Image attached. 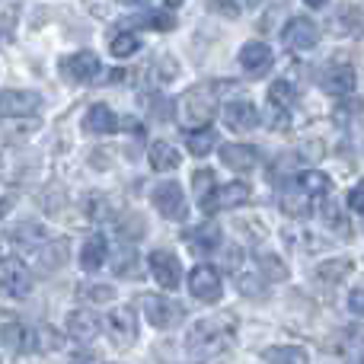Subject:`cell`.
Returning a JSON list of instances; mask_svg holds the SVG:
<instances>
[{
	"mask_svg": "<svg viewBox=\"0 0 364 364\" xmlns=\"http://www.w3.org/2000/svg\"><path fill=\"white\" fill-rule=\"evenodd\" d=\"M125 6H138V4H147V0H122Z\"/></svg>",
	"mask_w": 364,
	"mask_h": 364,
	"instance_id": "cell-43",
	"label": "cell"
},
{
	"mask_svg": "<svg viewBox=\"0 0 364 364\" xmlns=\"http://www.w3.org/2000/svg\"><path fill=\"white\" fill-rule=\"evenodd\" d=\"M23 346H26V329L6 314L4 316V348H6V355L23 352Z\"/></svg>",
	"mask_w": 364,
	"mask_h": 364,
	"instance_id": "cell-25",
	"label": "cell"
},
{
	"mask_svg": "<svg viewBox=\"0 0 364 364\" xmlns=\"http://www.w3.org/2000/svg\"><path fill=\"white\" fill-rule=\"evenodd\" d=\"M141 301H144V314H147V320H151V326H157V329L176 326L182 316H186V310H182L176 301H166V297L147 294V297H141Z\"/></svg>",
	"mask_w": 364,
	"mask_h": 364,
	"instance_id": "cell-7",
	"label": "cell"
},
{
	"mask_svg": "<svg viewBox=\"0 0 364 364\" xmlns=\"http://www.w3.org/2000/svg\"><path fill=\"white\" fill-rule=\"evenodd\" d=\"M100 70H102V64H100V58H96L93 51H77V55H68L61 61V74L68 77V80H74V83L96 80Z\"/></svg>",
	"mask_w": 364,
	"mask_h": 364,
	"instance_id": "cell-9",
	"label": "cell"
},
{
	"mask_svg": "<svg viewBox=\"0 0 364 364\" xmlns=\"http://www.w3.org/2000/svg\"><path fill=\"white\" fill-rule=\"evenodd\" d=\"M320 87H323V93H329V96H348L355 90V70H352V64H329L326 70H323V77H320Z\"/></svg>",
	"mask_w": 364,
	"mask_h": 364,
	"instance_id": "cell-13",
	"label": "cell"
},
{
	"mask_svg": "<svg viewBox=\"0 0 364 364\" xmlns=\"http://www.w3.org/2000/svg\"><path fill=\"white\" fill-rule=\"evenodd\" d=\"M211 10L218 13V16H227V19H237L240 10H237V0H214Z\"/></svg>",
	"mask_w": 364,
	"mask_h": 364,
	"instance_id": "cell-38",
	"label": "cell"
},
{
	"mask_svg": "<svg viewBox=\"0 0 364 364\" xmlns=\"http://www.w3.org/2000/svg\"><path fill=\"white\" fill-rule=\"evenodd\" d=\"M182 4V0H166V6H179Z\"/></svg>",
	"mask_w": 364,
	"mask_h": 364,
	"instance_id": "cell-44",
	"label": "cell"
},
{
	"mask_svg": "<svg viewBox=\"0 0 364 364\" xmlns=\"http://www.w3.org/2000/svg\"><path fill=\"white\" fill-rule=\"evenodd\" d=\"M115 128H119V119H115V112L109 106H102V102H96V106L87 109V115H83V132L87 134H112Z\"/></svg>",
	"mask_w": 364,
	"mask_h": 364,
	"instance_id": "cell-15",
	"label": "cell"
},
{
	"mask_svg": "<svg viewBox=\"0 0 364 364\" xmlns=\"http://www.w3.org/2000/svg\"><path fill=\"white\" fill-rule=\"evenodd\" d=\"M265 361L269 364H307V352L297 346H282V348H272L269 355H265Z\"/></svg>",
	"mask_w": 364,
	"mask_h": 364,
	"instance_id": "cell-29",
	"label": "cell"
},
{
	"mask_svg": "<svg viewBox=\"0 0 364 364\" xmlns=\"http://www.w3.org/2000/svg\"><path fill=\"white\" fill-rule=\"evenodd\" d=\"M179 112L186 125L205 128L208 122L214 119V93L208 87H192L179 102Z\"/></svg>",
	"mask_w": 364,
	"mask_h": 364,
	"instance_id": "cell-2",
	"label": "cell"
},
{
	"mask_svg": "<svg viewBox=\"0 0 364 364\" xmlns=\"http://www.w3.org/2000/svg\"><path fill=\"white\" fill-rule=\"evenodd\" d=\"M138 23L154 26V29H170V26H173V16H170V13H147V16H141Z\"/></svg>",
	"mask_w": 364,
	"mask_h": 364,
	"instance_id": "cell-37",
	"label": "cell"
},
{
	"mask_svg": "<svg viewBox=\"0 0 364 364\" xmlns=\"http://www.w3.org/2000/svg\"><path fill=\"white\" fill-rule=\"evenodd\" d=\"M29 348L32 352H58L61 348V336L51 326H36L29 336Z\"/></svg>",
	"mask_w": 364,
	"mask_h": 364,
	"instance_id": "cell-24",
	"label": "cell"
},
{
	"mask_svg": "<svg viewBox=\"0 0 364 364\" xmlns=\"http://www.w3.org/2000/svg\"><path fill=\"white\" fill-rule=\"evenodd\" d=\"M106 256H109L106 237H102V233H96V237H90L87 243H83V250H80V265H83L87 272H96L102 262H106Z\"/></svg>",
	"mask_w": 364,
	"mask_h": 364,
	"instance_id": "cell-21",
	"label": "cell"
},
{
	"mask_svg": "<svg viewBox=\"0 0 364 364\" xmlns=\"http://www.w3.org/2000/svg\"><path fill=\"white\" fill-rule=\"evenodd\" d=\"M224 122H227V128H233V132L243 134V132H252V128L259 125V112H256V106H252V102L237 100V102H227Z\"/></svg>",
	"mask_w": 364,
	"mask_h": 364,
	"instance_id": "cell-14",
	"label": "cell"
},
{
	"mask_svg": "<svg viewBox=\"0 0 364 364\" xmlns=\"http://www.w3.org/2000/svg\"><path fill=\"white\" fill-rule=\"evenodd\" d=\"M138 48H141V42H138V36H132V32H122V36H115L112 45H109V51H112L115 58H132Z\"/></svg>",
	"mask_w": 364,
	"mask_h": 364,
	"instance_id": "cell-34",
	"label": "cell"
},
{
	"mask_svg": "<svg viewBox=\"0 0 364 364\" xmlns=\"http://www.w3.org/2000/svg\"><path fill=\"white\" fill-rule=\"evenodd\" d=\"M282 38L291 51H310V48H316V42H320V29H316L314 19L294 16L288 26H284Z\"/></svg>",
	"mask_w": 364,
	"mask_h": 364,
	"instance_id": "cell-6",
	"label": "cell"
},
{
	"mask_svg": "<svg viewBox=\"0 0 364 364\" xmlns=\"http://www.w3.org/2000/svg\"><path fill=\"white\" fill-rule=\"evenodd\" d=\"M186 147L195 154V157H205V154L214 151V132L211 128H198V132L186 134Z\"/></svg>",
	"mask_w": 364,
	"mask_h": 364,
	"instance_id": "cell-27",
	"label": "cell"
},
{
	"mask_svg": "<svg viewBox=\"0 0 364 364\" xmlns=\"http://www.w3.org/2000/svg\"><path fill=\"white\" fill-rule=\"evenodd\" d=\"M316 275H320L323 282H342L346 275H352V262H348V259H333V262H323L320 269H316Z\"/></svg>",
	"mask_w": 364,
	"mask_h": 364,
	"instance_id": "cell-30",
	"label": "cell"
},
{
	"mask_svg": "<svg viewBox=\"0 0 364 364\" xmlns=\"http://www.w3.org/2000/svg\"><path fill=\"white\" fill-rule=\"evenodd\" d=\"M151 198H154V208H157L166 220H182L186 218V211H188L186 195H182L179 182H160V186H154Z\"/></svg>",
	"mask_w": 364,
	"mask_h": 364,
	"instance_id": "cell-4",
	"label": "cell"
},
{
	"mask_svg": "<svg viewBox=\"0 0 364 364\" xmlns=\"http://www.w3.org/2000/svg\"><path fill=\"white\" fill-rule=\"evenodd\" d=\"M13 240H16V243H42V240H45V230H42L38 224H32V220H29V224H23L16 233H13Z\"/></svg>",
	"mask_w": 364,
	"mask_h": 364,
	"instance_id": "cell-36",
	"label": "cell"
},
{
	"mask_svg": "<svg viewBox=\"0 0 364 364\" xmlns=\"http://www.w3.org/2000/svg\"><path fill=\"white\" fill-rule=\"evenodd\" d=\"M68 256H70L68 240H51V243H45L42 250H38V269L42 272H58L64 262H68Z\"/></svg>",
	"mask_w": 364,
	"mask_h": 364,
	"instance_id": "cell-19",
	"label": "cell"
},
{
	"mask_svg": "<svg viewBox=\"0 0 364 364\" xmlns=\"http://www.w3.org/2000/svg\"><path fill=\"white\" fill-rule=\"evenodd\" d=\"M348 310H352L355 316H364V288H358V291H352V294H348Z\"/></svg>",
	"mask_w": 364,
	"mask_h": 364,
	"instance_id": "cell-40",
	"label": "cell"
},
{
	"mask_svg": "<svg viewBox=\"0 0 364 364\" xmlns=\"http://www.w3.org/2000/svg\"><path fill=\"white\" fill-rule=\"evenodd\" d=\"M348 208H352L355 214H361V218H364V186L348 192Z\"/></svg>",
	"mask_w": 364,
	"mask_h": 364,
	"instance_id": "cell-39",
	"label": "cell"
},
{
	"mask_svg": "<svg viewBox=\"0 0 364 364\" xmlns=\"http://www.w3.org/2000/svg\"><path fill=\"white\" fill-rule=\"evenodd\" d=\"M246 4H259V0H246Z\"/></svg>",
	"mask_w": 364,
	"mask_h": 364,
	"instance_id": "cell-45",
	"label": "cell"
},
{
	"mask_svg": "<svg viewBox=\"0 0 364 364\" xmlns=\"http://www.w3.org/2000/svg\"><path fill=\"white\" fill-rule=\"evenodd\" d=\"M192 186H195V198H198V205L201 208L211 205L214 192H218V188H214V173L211 170H198L192 176Z\"/></svg>",
	"mask_w": 364,
	"mask_h": 364,
	"instance_id": "cell-26",
	"label": "cell"
},
{
	"mask_svg": "<svg viewBox=\"0 0 364 364\" xmlns=\"http://www.w3.org/2000/svg\"><path fill=\"white\" fill-rule=\"evenodd\" d=\"M77 294H80V301H90V304H109V301H115V288H112V284H83Z\"/></svg>",
	"mask_w": 364,
	"mask_h": 364,
	"instance_id": "cell-32",
	"label": "cell"
},
{
	"mask_svg": "<svg viewBox=\"0 0 364 364\" xmlns=\"http://www.w3.org/2000/svg\"><path fill=\"white\" fill-rule=\"evenodd\" d=\"M243 201H250V186H246V182H230V186H220L218 192H214L211 205H208L205 211L211 214V211H220V208H237V205H243Z\"/></svg>",
	"mask_w": 364,
	"mask_h": 364,
	"instance_id": "cell-18",
	"label": "cell"
},
{
	"mask_svg": "<svg viewBox=\"0 0 364 364\" xmlns=\"http://www.w3.org/2000/svg\"><path fill=\"white\" fill-rule=\"evenodd\" d=\"M188 291H192V297H198V301L211 304L220 297V275L211 269V265H198V269H192V275H188Z\"/></svg>",
	"mask_w": 364,
	"mask_h": 364,
	"instance_id": "cell-12",
	"label": "cell"
},
{
	"mask_svg": "<svg viewBox=\"0 0 364 364\" xmlns=\"http://www.w3.org/2000/svg\"><path fill=\"white\" fill-rule=\"evenodd\" d=\"M282 208H284V214H291V218H307L310 214V195L304 192L301 186L288 188V192L282 195Z\"/></svg>",
	"mask_w": 364,
	"mask_h": 364,
	"instance_id": "cell-23",
	"label": "cell"
},
{
	"mask_svg": "<svg viewBox=\"0 0 364 364\" xmlns=\"http://www.w3.org/2000/svg\"><path fill=\"white\" fill-rule=\"evenodd\" d=\"M294 87H291L288 80H278V83H272V90H269V102L272 106H278V109H291V102H294Z\"/></svg>",
	"mask_w": 364,
	"mask_h": 364,
	"instance_id": "cell-33",
	"label": "cell"
},
{
	"mask_svg": "<svg viewBox=\"0 0 364 364\" xmlns=\"http://www.w3.org/2000/svg\"><path fill=\"white\" fill-rule=\"evenodd\" d=\"M259 269H262V275L269 278V282H284V278H288V265L278 256H272V252L259 256Z\"/></svg>",
	"mask_w": 364,
	"mask_h": 364,
	"instance_id": "cell-31",
	"label": "cell"
},
{
	"mask_svg": "<svg viewBox=\"0 0 364 364\" xmlns=\"http://www.w3.org/2000/svg\"><path fill=\"white\" fill-rule=\"evenodd\" d=\"M38 106H42V96L32 90H4V100H0L4 119H23V115L38 112Z\"/></svg>",
	"mask_w": 364,
	"mask_h": 364,
	"instance_id": "cell-10",
	"label": "cell"
},
{
	"mask_svg": "<svg viewBox=\"0 0 364 364\" xmlns=\"http://www.w3.org/2000/svg\"><path fill=\"white\" fill-rule=\"evenodd\" d=\"M297 186H301L307 195H326L329 188H333V182H329L326 173L307 170V173H301V176H297Z\"/></svg>",
	"mask_w": 364,
	"mask_h": 364,
	"instance_id": "cell-28",
	"label": "cell"
},
{
	"mask_svg": "<svg viewBox=\"0 0 364 364\" xmlns=\"http://www.w3.org/2000/svg\"><path fill=\"white\" fill-rule=\"evenodd\" d=\"M68 336L74 342H93L100 336V320L90 310H74L68 314Z\"/></svg>",
	"mask_w": 364,
	"mask_h": 364,
	"instance_id": "cell-16",
	"label": "cell"
},
{
	"mask_svg": "<svg viewBox=\"0 0 364 364\" xmlns=\"http://www.w3.org/2000/svg\"><path fill=\"white\" fill-rule=\"evenodd\" d=\"M304 4H307V6H314V10H320V6H326L329 0H304Z\"/></svg>",
	"mask_w": 364,
	"mask_h": 364,
	"instance_id": "cell-42",
	"label": "cell"
},
{
	"mask_svg": "<svg viewBox=\"0 0 364 364\" xmlns=\"http://www.w3.org/2000/svg\"><path fill=\"white\" fill-rule=\"evenodd\" d=\"M323 214H326V220H333V227L346 230V227H342V218H339V208H336L333 201H326V205H323Z\"/></svg>",
	"mask_w": 364,
	"mask_h": 364,
	"instance_id": "cell-41",
	"label": "cell"
},
{
	"mask_svg": "<svg viewBox=\"0 0 364 364\" xmlns=\"http://www.w3.org/2000/svg\"><path fill=\"white\" fill-rule=\"evenodd\" d=\"M220 160H224L230 170L246 173V170H252V166L259 164V151L256 147H250V144H224L220 147Z\"/></svg>",
	"mask_w": 364,
	"mask_h": 364,
	"instance_id": "cell-17",
	"label": "cell"
},
{
	"mask_svg": "<svg viewBox=\"0 0 364 364\" xmlns=\"http://www.w3.org/2000/svg\"><path fill=\"white\" fill-rule=\"evenodd\" d=\"M355 364H364V358H358V361H355Z\"/></svg>",
	"mask_w": 364,
	"mask_h": 364,
	"instance_id": "cell-46",
	"label": "cell"
},
{
	"mask_svg": "<svg viewBox=\"0 0 364 364\" xmlns=\"http://www.w3.org/2000/svg\"><path fill=\"white\" fill-rule=\"evenodd\" d=\"M147 265H151V275L157 278L160 288H166V291L179 288V282H182V262H179L176 252L154 250L151 256H147Z\"/></svg>",
	"mask_w": 364,
	"mask_h": 364,
	"instance_id": "cell-3",
	"label": "cell"
},
{
	"mask_svg": "<svg viewBox=\"0 0 364 364\" xmlns=\"http://www.w3.org/2000/svg\"><path fill=\"white\" fill-rule=\"evenodd\" d=\"M109 336H112L115 346H134L138 342V320H134V310L132 307H119L109 314L106 320Z\"/></svg>",
	"mask_w": 364,
	"mask_h": 364,
	"instance_id": "cell-11",
	"label": "cell"
},
{
	"mask_svg": "<svg viewBox=\"0 0 364 364\" xmlns=\"http://www.w3.org/2000/svg\"><path fill=\"white\" fill-rule=\"evenodd\" d=\"M179 164H182V157L170 141H154L151 144V166L157 173H170V170H176Z\"/></svg>",
	"mask_w": 364,
	"mask_h": 364,
	"instance_id": "cell-20",
	"label": "cell"
},
{
	"mask_svg": "<svg viewBox=\"0 0 364 364\" xmlns=\"http://www.w3.org/2000/svg\"><path fill=\"white\" fill-rule=\"evenodd\" d=\"M186 243L192 246L195 252H214L220 243V230L214 224H201V227H195V230L186 233Z\"/></svg>",
	"mask_w": 364,
	"mask_h": 364,
	"instance_id": "cell-22",
	"label": "cell"
},
{
	"mask_svg": "<svg viewBox=\"0 0 364 364\" xmlns=\"http://www.w3.org/2000/svg\"><path fill=\"white\" fill-rule=\"evenodd\" d=\"M237 288L243 291L246 297H265V282L262 278H256V275H237Z\"/></svg>",
	"mask_w": 364,
	"mask_h": 364,
	"instance_id": "cell-35",
	"label": "cell"
},
{
	"mask_svg": "<svg viewBox=\"0 0 364 364\" xmlns=\"http://www.w3.org/2000/svg\"><path fill=\"white\" fill-rule=\"evenodd\" d=\"M0 284H4L6 297H26L32 291V275L16 256H4V265H0Z\"/></svg>",
	"mask_w": 364,
	"mask_h": 364,
	"instance_id": "cell-5",
	"label": "cell"
},
{
	"mask_svg": "<svg viewBox=\"0 0 364 364\" xmlns=\"http://www.w3.org/2000/svg\"><path fill=\"white\" fill-rule=\"evenodd\" d=\"M237 342V316L233 314H218L208 316V320H198L192 329H188V355H192L198 364H218L220 358H227Z\"/></svg>",
	"mask_w": 364,
	"mask_h": 364,
	"instance_id": "cell-1",
	"label": "cell"
},
{
	"mask_svg": "<svg viewBox=\"0 0 364 364\" xmlns=\"http://www.w3.org/2000/svg\"><path fill=\"white\" fill-rule=\"evenodd\" d=\"M272 64H275V55H272V48L265 42H246L243 48H240V68H243L252 80L269 74Z\"/></svg>",
	"mask_w": 364,
	"mask_h": 364,
	"instance_id": "cell-8",
	"label": "cell"
}]
</instances>
